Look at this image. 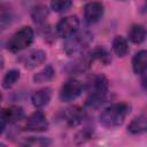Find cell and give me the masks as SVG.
I'll list each match as a JSON object with an SVG mask.
<instances>
[{
    "label": "cell",
    "instance_id": "1",
    "mask_svg": "<svg viewBox=\"0 0 147 147\" xmlns=\"http://www.w3.org/2000/svg\"><path fill=\"white\" fill-rule=\"evenodd\" d=\"M131 107L127 103H115L107 107L100 114V123L106 127H115L123 124L126 116L130 114Z\"/></svg>",
    "mask_w": 147,
    "mask_h": 147
},
{
    "label": "cell",
    "instance_id": "2",
    "mask_svg": "<svg viewBox=\"0 0 147 147\" xmlns=\"http://www.w3.org/2000/svg\"><path fill=\"white\" fill-rule=\"evenodd\" d=\"M88 98L86 105L88 107H98L102 103L108 92V79L103 75H95L87 85Z\"/></svg>",
    "mask_w": 147,
    "mask_h": 147
},
{
    "label": "cell",
    "instance_id": "3",
    "mask_svg": "<svg viewBox=\"0 0 147 147\" xmlns=\"http://www.w3.org/2000/svg\"><path fill=\"white\" fill-rule=\"evenodd\" d=\"M92 40H93V34L90 31H87V30L79 31L78 30L70 37L65 38L64 52L69 56L79 55L90 46Z\"/></svg>",
    "mask_w": 147,
    "mask_h": 147
},
{
    "label": "cell",
    "instance_id": "4",
    "mask_svg": "<svg viewBox=\"0 0 147 147\" xmlns=\"http://www.w3.org/2000/svg\"><path fill=\"white\" fill-rule=\"evenodd\" d=\"M32 41H33V30L30 26H23L22 29L16 31L8 40L7 48L13 53H17L30 46Z\"/></svg>",
    "mask_w": 147,
    "mask_h": 147
},
{
    "label": "cell",
    "instance_id": "5",
    "mask_svg": "<svg viewBox=\"0 0 147 147\" xmlns=\"http://www.w3.org/2000/svg\"><path fill=\"white\" fill-rule=\"evenodd\" d=\"M82 92L83 84L75 78H70L62 85L60 91V99L63 102H70L77 99L82 94Z\"/></svg>",
    "mask_w": 147,
    "mask_h": 147
},
{
    "label": "cell",
    "instance_id": "6",
    "mask_svg": "<svg viewBox=\"0 0 147 147\" xmlns=\"http://www.w3.org/2000/svg\"><path fill=\"white\" fill-rule=\"evenodd\" d=\"M79 30V20L77 16H65L56 24V34L62 38H68Z\"/></svg>",
    "mask_w": 147,
    "mask_h": 147
},
{
    "label": "cell",
    "instance_id": "7",
    "mask_svg": "<svg viewBox=\"0 0 147 147\" xmlns=\"http://www.w3.org/2000/svg\"><path fill=\"white\" fill-rule=\"evenodd\" d=\"M48 129V122L45 116V114L41 110H36L32 113L24 124V130L26 131H34V132H41L46 131Z\"/></svg>",
    "mask_w": 147,
    "mask_h": 147
},
{
    "label": "cell",
    "instance_id": "8",
    "mask_svg": "<svg viewBox=\"0 0 147 147\" xmlns=\"http://www.w3.org/2000/svg\"><path fill=\"white\" fill-rule=\"evenodd\" d=\"M46 60V53L41 49H31L26 53L22 54L18 57V61L23 64L26 69H33L38 65H40Z\"/></svg>",
    "mask_w": 147,
    "mask_h": 147
},
{
    "label": "cell",
    "instance_id": "9",
    "mask_svg": "<svg viewBox=\"0 0 147 147\" xmlns=\"http://www.w3.org/2000/svg\"><path fill=\"white\" fill-rule=\"evenodd\" d=\"M24 117V110L20 106H9L1 111V131H5L6 124H14Z\"/></svg>",
    "mask_w": 147,
    "mask_h": 147
},
{
    "label": "cell",
    "instance_id": "10",
    "mask_svg": "<svg viewBox=\"0 0 147 147\" xmlns=\"http://www.w3.org/2000/svg\"><path fill=\"white\" fill-rule=\"evenodd\" d=\"M103 15V5L99 1H91L84 8V20L88 24L98 22Z\"/></svg>",
    "mask_w": 147,
    "mask_h": 147
},
{
    "label": "cell",
    "instance_id": "11",
    "mask_svg": "<svg viewBox=\"0 0 147 147\" xmlns=\"http://www.w3.org/2000/svg\"><path fill=\"white\" fill-rule=\"evenodd\" d=\"M84 117H85V113L79 107H71L63 111V119L70 126L79 125L84 121Z\"/></svg>",
    "mask_w": 147,
    "mask_h": 147
},
{
    "label": "cell",
    "instance_id": "12",
    "mask_svg": "<svg viewBox=\"0 0 147 147\" xmlns=\"http://www.w3.org/2000/svg\"><path fill=\"white\" fill-rule=\"evenodd\" d=\"M132 68L134 74L144 75L147 72V51H139L132 60Z\"/></svg>",
    "mask_w": 147,
    "mask_h": 147
},
{
    "label": "cell",
    "instance_id": "13",
    "mask_svg": "<svg viewBox=\"0 0 147 147\" xmlns=\"http://www.w3.org/2000/svg\"><path fill=\"white\" fill-rule=\"evenodd\" d=\"M51 98H52V91L49 88H41L32 94L31 101L36 108H42L46 105H48Z\"/></svg>",
    "mask_w": 147,
    "mask_h": 147
},
{
    "label": "cell",
    "instance_id": "14",
    "mask_svg": "<svg viewBox=\"0 0 147 147\" xmlns=\"http://www.w3.org/2000/svg\"><path fill=\"white\" fill-rule=\"evenodd\" d=\"M127 131L132 134H140L147 132V116L136 117L127 126Z\"/></svg>",
    "mask_w": 147,
    "mask_h": 147
},
{
    "label": "cell",
    "instance_id": "15",
    "mask_svg": "<svg viewBox=\"0 0 147 147\" xmlns=\"http://www.w3.org/2000/svg\"><path fill=\"white\" fill-rule=\"evenodd\" d=\"M127 36L130 41H132L133 44H140L146 38V29L141 24H134L130 28Z\"/></svg>",
    "mask_w": 147,
    "mask_h": 147
},
{
    "label": "cell",
    "instance_id": "16",
    "mask_svg": "<svg viewBox=\"0 0 147 147\" xmlns=\"http://www.w3.org/2000/svg\"><path fill=\"white\" fill-rule=\"evenodd\" d=\"M113 49L117 56H124L129 52V45L124 37L116 36L113 40Z\"/></svg>",
    "mask_w": 147,
    "mask_h": 147
},
{
    "label": "cell",
    "instance_id": "17",
    "mask_svg": "<svg viewBox=\"0 0 147 147\" xmlns=\"http://www.w3.org/2000/svg\"><path fill=\"white\" fill-rule=\"evenodd\" d=\"M55 75V71L53 69L52 65H46L45 68H42L40 71H38L37 74L33 75V82L34 83H46L49 82L51 79H53Z\"/></svg>",
    "mask_w": 147,
    "mask_h": 147
},
{
    "label": "cell",
    "instance_id": "18",
    "mask_svg": "<svg viewBox=\"0 0 147 147\" xmlns=\"http://www.w3.org/2000/svg\"><path fill=\"white\" fill-rule=\"evenodd\" d=\"M31 16H32V20H33V22H34L36 24L41 25V24L45 23L47 16H48V9H47L46 6H42V5L37 6V7L32 10Z\"/></svg>",
    "mask_w": 147,
    "mask_h": 147
},
{
    "label": "cell",
    "instance_id": "19",
    "mask_svg": "<svg viewBox=\"0 0 147 147\" xmlns=\"http://www.w3.org/2000/svg\"><path fill=\"white\" fill-rule=\"evenodd\" d=\"M18 78H20V71H18V70H16V69L9 70V71L5 75V77H3V79H2V87H3V88H9V87H11V86L18 80Z\"/></svg>",
    "mask_w": 147,
    "mask_h": 147
},
{
    "label": "cell",
    "instance_id": "20",
    "mask_svg": "<svg viewBox=\"0 0 147 147\" xmlns=\"http://www.w3.org/2000/svg\"><path fill=\"white\" fill-rule=\"evenodd\" d=\"M90 55L92 57V61L93 60H99L105 64H108L110 62V56H109L108 52L103 47H98V48L93 49V52Z\"/></svg>",
    "mask_w": 147,
    "mask_h": 147
},
{
    "label": "cell",
    "instance_id": "21",
    "mask_svg": "<svg viewBox=\"0 0 147 147\" xmlns=\"http://www.w3.org/2000/svg\"><path fill=\"white\" fill-rule=\"evenodd\" d=\"M72 0H51V8L56 13L67 11L71 7Z\"/></svg>",
    "mask_w": 147,
    "mask_h": 147
},
{
    "label": "cell",
    "instance_id": "22",
    "mask_svg": "<svg viewBox=\"0 0 147 147\" xmlns=\"http://www.w3.org/2000/svg\"><path fill=\"white\" fill-rule=\"evenodd\" d=\"M51 144V139L45 137H29L22 145L24 146H47Z\"/></svg>",
    "mask_w": 147,
    "mask_h": 147
},
{
    "label": "cell",
    "instance_id": "23",
    "mask_svg": "<svg viewBox=\"0 0 147 147\" xmlns=\"http://www.w3.org/2000/svg\"><path fill=\"white\" fill-rule=\"evenodd\" d=\"M13 21V14L9 8H5V6H1V14H0V22H1V29L5 30Z\"/></svg>",
    "mask_w": 147,
    "mask_h": 147
},
{
    "label": "cell",
    "instance_id": "24",
    "mask_svg": "<svg viewBox=\"0 0 147 147\" xmlns=\"http://www.w3.org/2000/svg\"><path fill=\"white\" fill-rule=\"evenodd\" d=\"M142 85H144L145 87H147V76H145V77L142 78Z\"/></svg>",
    "mask_w": 147,
    "mask_h": 147
},
{
    "label": "cell",
    "instance_id": "25",
    "mask_svg": "<svg viewBox=\"0 0 147 147\" xmlns=\"http://www.w3.org/2000/svg\"><path fill=\"white\" fill-rule=\"evenodd\" d=\"M146 8H147V2H146Z\"/></svg>",
    "mask_w": 147,
    "mask_h": 147
}]
</instances>
